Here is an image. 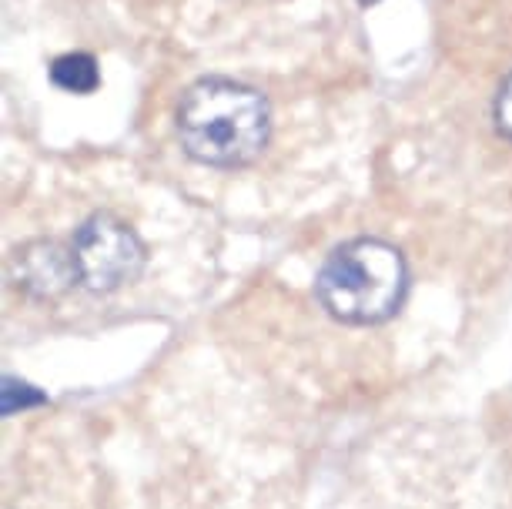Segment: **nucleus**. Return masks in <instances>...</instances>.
<instances>
[{"mask_svg": "<svg viewBox=\"0 0 512 509\" xmlns=\"http://www.w3.org/2000/svg\"><path fill=\"white\" fill-rule=\"evenodd\" d=\"M409 288V268L395 245L355 238L335 248L318 272L315 292L328 315L349 325H375L399 312Z\"/></svg>", "mask_w": 512, "mask_h": 509, "instance_id": "2", "label": "nucleus"}, {"mask_svg": "<svg viewBox=\"0 0 512 509\" xmlns=\"http://www.w3.org/2000/svg\"><path fill=\"white\" fill-rule=\"evenodd\" d=\"M496 128L512 141V71L506 74V81L499 84V94H496Z\"/></svg>", "mask_w": 512, "mask_h": 509, "instance_id": "6", "label": "nucleus"}, {"mask_svg": "<svg viewBox=\"0 0 512 509\" xmlns=\"http://www.w3.org/2000/svg\"><path fill=\"white\" fill-rule=\"evenodd\" d=\"M272 134L262 91L231 78H201L181 94L178 138L188 158L211 168L251 165Z\"/></svg>", "mask_w": 512, "mask_h": 509, "instance_id": "1", "label": "nucleus"}, {"mask_svg": "<svg viewBox=\"0 0 512 509\" xmlns=\"http://www.w3.org/2000/svg\"><path fill=\"white\" fill-rule=\"evenodd\" d=\"M362 7H372V4H379V0H359Z\"/></svg>", "mask_w": 512, "mask_h": 509, "instance_id": "7", "label": "nucleus"}, {"mask_svg": "<svg viewBox=\"0 0 512 509\" xmlns=\"http://www.w3.org/2000/svg\"><path fill=\"white\" fill-rule=\"evenodd\" d=\"M7 278L31 299H61L67 288L77 285L74 255L71 248H64L54 238H37V242H27L11 255Z\"/></svg>", "mask_w": 512, "mask_h": 509, "instance_id": "4", "label": "nucleus"}, {"mask_svg": "<svg viewBox=\"0 0 512 509\" xmlns=\"http://www.w3.org/2000/svg\"><path fill=\"white\" fill-rule=\"evenodd\" d=\"M51 84L61 88L67 94H91L98 91L101 84V71H98V61L84 51H71V54H61L51 61Z\"/></svg>", "mask_w": 512, "mask_h": 509, "instance_id": "5", "label": "nucleus"}, {"mask_svg": "<svg viewBox=\"0 0 512 509\" xmlns=\"http://www.w3.org/2000/svg\"><path fill=\"white\" fill-rule=\"evenodd\" d=\"M77 285L88 292H114V288L134 282L144 268V245L128 222L118 215L98 211L74 232L71 242Z\"/></svg>", "mask_w": 512, "mask_h": 509, "instance_id": "3", "label": "nucleus"}]
</instances>
